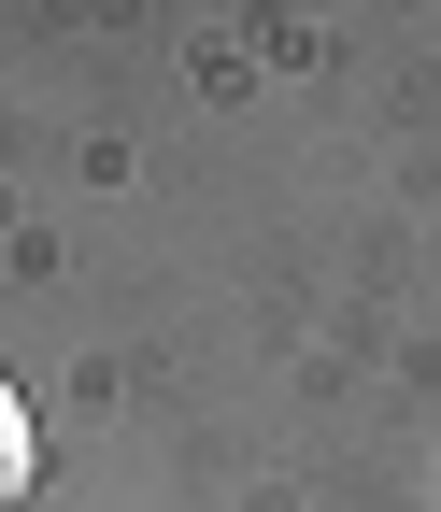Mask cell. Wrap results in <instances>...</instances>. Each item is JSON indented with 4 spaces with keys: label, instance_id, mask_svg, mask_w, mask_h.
Returning a JSON list of instances; mask_svg holds the SVG:
<instances>
[{
    "label": "cell",
    "instance_id": "cell-1",
    "mask_svg": "<svg viewBox=\"0 0 441 512\" xmlns=\"http://www.w3.org/2000/svg\"><path fill=\"white\" fill-rule=\"evenodd\" d=\"M0 498H29V399L0 384Z\"/></svg>",
    "mask_w": 441,
    "mask_h": 512
}]
</instances>
